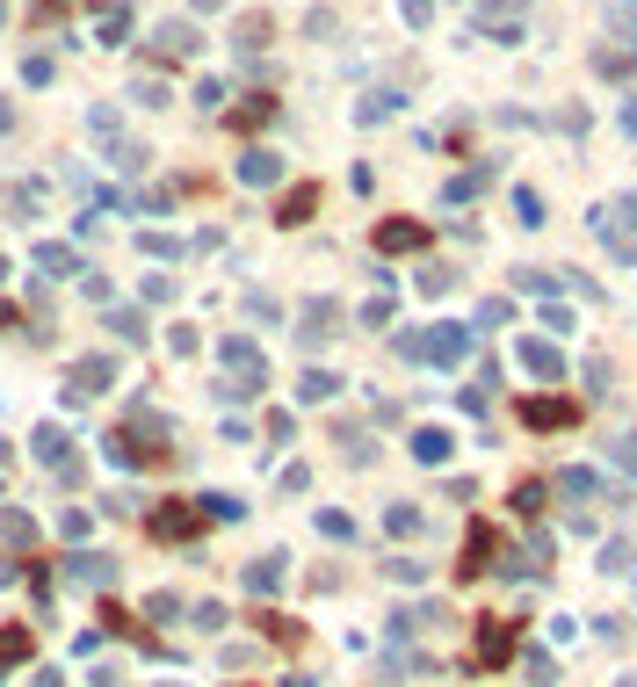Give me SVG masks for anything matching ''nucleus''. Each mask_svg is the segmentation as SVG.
I'll list each match as a JSON object with an SVG mask.
<instances>
[{
    "mask_svg": "<svg viewBox=\"0 0 637 687\" xmlns=\"http://www.w3.org/2000/svg\"><path fill=\"white\" fill-rule=\"evenodd\" d=\"M247 586H254V593H276V586H283V557H261V565H247Z\"/></svg>",
    "mask_w": 637,
    "mask_h": 687,
    "instance_id": "nucleus-29",
    "label": "nucleus"
},
{
    "mask_svg": "<svg viewBox=\"0 0 637 687\" xmlns=\"http://www.w3.org/2000/svg\"><path fill=\"white\" fill-rule=\"evenodd\" d=\"M167 420L153 413V405H138V413L124 420V427H109L102 434V456L109 463H124V471H153V463H167Z\"/></svg>",
    "mask_w": 637,
    "mask_h": 687,
    "instance_id": "nucleus-1",
    "label": "nucleus"
},
{
    "mask_svg": "<svg viewBox=\"0 0 637 687\" xmlns=\"http://www.w3.org/2000/svg\"><path fill=\"white\" fill-rule=\"evenodd\" d=\"M449 449H457V442H449V427H413V456L420 463H449Z\"/></svg>",
    "mask_w": 637,
    "mask_h": 687,
    "instance_id": "nucleus-21",
    "label": "nucleus"
},
{
    "mask_svg": "<svg viewBox=\"0 0 637 687\" xmlns=\"http://www.w3.org/2000/svg\"><path fill=\"white\" fill-rule=\"evenodd\" d=\"M399 109H406V102L391 95V87H377V95H362V102H355V123H384V116H399Z\"/></svg>",
    "mask_w": 637,
    "mask_h": 687,
    "instance_id": "nucleus-23",
    "label": "nucleus"
},
{
    "mask_svg": "<svg viewBox=\"0 0 637 687\" xmlns=\"http://www.w3.org/2000/svg\"><path fill=\"white\" fill-rule=\"evenodd\" d=\"M225 123H232V131H261V123H276V95H247Z\"/></svg>",
    "mask_w": 637,
    "mask_h": 687,
    "instance_id": "nucleus-19",
    "label": "nucleus"
},
{
    "mask_svg": "<svg viewBox=\"0 0 637 687\" xmlns=\"http://www.w3.org/2000/svg\"><path fill=\"white\" fill-rule=\"evenodd\" d=\"M239 181H247V189H268V181H283V160L268 145H254V152H239Z\"/></svg>",
    "mask_w": 637,
    "mask_h": 687,
    "instance_id": "nucleus-14",
    "label": "nucleus"
},
{
    "mask_svg": "<svg viewBox=\"0 0 637 687\" xmlns=\"http://www.w3.org/2000/svg\"><path fill=\"white\" fill-rule=\"evenodd\" d=\"M493 550H500V536H493V528H485V521H471V536H464V579H478V572H493Z\"/></svg>",
    "mask_w": 637,
    "mask_h": 687,
    "instance_id": "nucleus-13",
    "label": "nucleus"
},
{
    "mask_svg": "<svg viewBox=\"0 0 637 687\" xmlns=\"http://www.w3.org/2000/svg\"><path fill=\"white\" fill-rule=\"evenodd\" d=\"M131 95H138L145 109H167V80H138V87H131Z\"/></svg>",
    "mask_w": 637,
    "mask_h": 687,
    "instance_id": "nucleus-38",
    "label": "nucleus"
},
{
    "mask_svg": "<svg viewBox=\"0 0 637 687\" xmlns=\"http://www.w3.org/2000/svg\"><path fill=\"white\" fill-rule=\"evenodd\" d=\"M138 246H145V254H153V261H174V254H181V239H174V232H145Z\"/></svg>",
    "mask_w": 637,
    "mask_h": 687,
    "instance_id": "nucleus-34",
    "label": "nucleus"
},
{
    "mask_svg": "<svg viewBox=\"0 0 637 687\" xmlns=\"http://www.w3.org/2000/svg\"><path fill=\"white\" fill-rule=\"evenodd\" d=\"M616 225H637V196H623V203H616Z\"/></svg>",
    "mask_w": 637,
    "mask_h": 687,
    "instance_id": "nucleus-51",
    "label": "nucleus"
},
{
    "mask_svg": "<svg viewBox=\"0 0 637 687\" xmlns=\"http://www.w3.org/2000/svg\"><path fill=\"white\" fill-rule=\"evenodd\" d=\"M333 391H341V377H333V369H305V377H297V398H305V405H326Z\"/></svg>",
    "mask_w": 637,
    "mask_h": 687,
    "instance_id": "nucleus-24",
    "label": "nucleus"
},
{
    "mask_svg": "<svg viewBox=\"0 0 637 687\" xmlns=\"http://www.w3.org/2000/svg\"><path fill=\"white\" fill-rule=\"evenodd\" d=\"M0 22H8V0H0Z\"/></svg>",
    "mask_w": 637,
    "mask_h": 687,
    "instance_id": "nucleus-56",
    "label": "nucleus"
},
{
    "mask_svg": "<svg viewBox=\"0 0 637 687\" xmlns=\"http://www.w3.org/2000/svg\"><path fill=\"white\" fill-rule=\"evenodd\" d=\"M333 442L348 449V463H370V456H377V442H370V434H362L355 420H341V427H333Z\"/></svg>",
    "mask_w": 637,
    "mask_h": 687,
    "instance_id": "nucleus-25",
    "label": "nucleus"
},
{
    "mask_svg": "<svg viewBox=\"0 0 637 687\" xmlns=\"http://www.w3.org/2000/svg\"><path fill=\"white\" fill-rule=\"evenodd\" d=\"M522 15H529V0H478V29L493 44H522V29H514Z\"/></svg>",
    "mask_w": 637,
    "mask_h": 687,
    "instance_id": "nucleus-6",
    "label": "nucleus"
},
{
    "mask_svg": "<svg viewBox=\"0 0 637 687\" xmlns=\"http://www.w3.org/2000/svg\"><path fill=\"white\" fill-rule=\"evenodd\" d=\"M572 420H580V398H558V391H536V398H522V427L558 434V427H572Z\"/></svg>",
    "mask_w": 637,
    "mask_h": 687,
    "instance_id": "nucleus-4",
    "label": "nucleus"
},
{
    "mask_svg": "<svg viewBox=\"0 0 637 687\" xmlns=\"http://www.w3.org/2000/svg\"><path fill=\"white\" fill-rule=\"evenodd\" d=\"M109 333L116 340H145V319H138V311H109Z\"/></svg>",
    "mask_w": 637,
    "mask_h": 687,
    "instance_id": "nucleus-35",
    "label": "nucleus"
},
{
    "mask_svg": "<svg viewBox=\"0 0 637 687\" xmlns=\"http://www.w3.org/2000/svg\"><path fill=\"white\" fill-rule=\"evenodd\" d=\"M22 80H29V87H44V80H51V58H44V51H37V58H22Z\"/></svg>",
    "mask_w": 637,
    "mask_h": 687,
    "instance_id": "nucleus-43",
    "label": "nucleus"
},
{
    "mask_svg": "<svg viewBox=\"0 0 637 687\" xmlns=\"http://www.w3.org/2000/svg\"><path fill=\"white\" fill-rule=\"evenodd\" d=\"M362 326H370V333L391 326V297H370V304H362Z\"/></svg>",
    "mask_w": 637,
    "mask_h": 687,
    "instance_id": "nucleus-41",
    "label": "nucleus"
},
{
    "mask_svg": "<svg viewBox=\"0 0 637 687\" xmlns=\"http://www.w3.org/2000/svg\"><path fill=\"white\" fill-rule=\"evenodd\" d=\"M399 15H406V22L420 29V22H428V15H435V0H399Z\"/></svg>",
    "mask_w": 637,
    "mask_h": 687,
    "instance_id": "nucleus-47",
    "label": "nucleus"
},
{
    "mask_svg": "<svg viewBox=\"0 0 637 687\" xmlns=\"http://www.w3.org/2000/svg\"><path fill=\"white\" fill-rule=\"evenodd\" d=\"M116 384V362L109 355H80L73 369H66V398H102Z\"/></svg>",
    "mask_w": 637,
    "mask_h": 687,
    "instance_id": "nucleus-7",
    "label": "nucleus"
},
{
    "mask_svg": "<svg viewBox=\"0 0 637 687\" xmlns=\"http://www.w3.org/2000/svg\"><path fill=\"white\" fill-rule=\"evenodd\" d=\"M167 348H174V355H196L203 333H196V326H167Z\"/></svg>",
    "mask_w": 637,
    "mask_h": 687,
    "instance_id": "nucleus-36",
    "label": "nucleus"
},
{
    "mask_svg": "<svg viewBox=\"0 0 637 687\" xmlns=\"http://www.w3.org/2000/svg\"><path fill=\"white\" fill-rule=\"evenodd\" d=\"M0 326H22V311H15V304H0Z\"/></svg>",
    "mask_w": 637,
    "mask_h": 687,
    "instance_id": "nucleus-52",
    "label": "nucleus"
},
{
    "mask_svg": "<svg viewBox=\"0 0 637 687\" xmlns=\"http://www.w3.org/2000/svg\"><path fill=\"white\" fill-rule=\"evenodd\" d=\"M73 572H80L87 586H109V579H116V565H109V557H73Z\"/></svg>",
    "mask_w": 637,
    "mask_h": 687,
    "instance_id": "nucleus-32",
    "label": "nucleus"
},
{
    "mask_svg": "<svg viewBox=\"0 0 637 687\" xmlns=\"http://www.w3.org/2000/svg\"><path fill=\"white\" fill-rule=\"evenodd\" d=\"M543 333H572V311L565 304H543Z\"/></svg>",
    "mask_w": 637,
    "mask_h": 687,
    "instance_id": "nucleus-44",
    "label": "nucleus"
},
{
    "mask_svg": "<svg viewBox=\"0 0 637 687\" xmlns=\"http://www.w3.org/2000/svg\"><path fill=\"white\" fill-rule=\"evenodd\" d=\"M507 651H514V630H507V622H485V630H478V659H485V666H500Z\"/></svg>",
    "mask_w": 637,
    "mask_h": 687,
    "instance_id": "nucleus-22",
    "label": "nucleus"
},
{
    "mask_svg": "<svg viewBox=\"0 0 637 687\" xmlns=\"http://www.w3.org/2000/svg\"><path fill=\"white\" fill-rule=\"evenodd\" d=\"M29 449H37V456H44V463H51V471L66 478V485H80V463H73V434L58 427V420H51V427H37V442H29Z\"/></svg>",
    "mask_w": 637,
    "mask_h": 687,
    "instance_id": "nucleus-8",
    "label": "nucleus"
},
{
    "mask_svg": "<svg viewBox=\"0 0 637 687\" xmlns=\"http://www.w3.org/2000/svg\"><path fill=\"white\" fill-rule=\"evenodd\" d=\"M384 528H391V536H413L420 514H413V507H391V514H384Z\"/></svg>",
    "mask_w": 637,
    "mask_h": 687,
    "instance_id": "nucleus-42",
    "label": "nucleus"
},
{
    "mask_svg": "<svg viewBox=\"0 0 637 687\" xmlns=\"http://www.w3.org/2000/svg\"><path fill=\"white\" fill-rule=\"evenodd\" d=\"M0 283H8V254H0Z\"/></svg>",
    "mask_w": 637,
    "mask_h": 687,
    "instance_id": "nucleus-55",
    "label": "nucleus"
},
{
    "mask_svg": "<svg viewBox=\"0 0 637 687\" xmlns=\"http://www.w3.org/2000/svg\"><path fill=\"white\" fill-rule=\"evenodd\" d=\"M507 311H514L507 297H485V304H478V326H507Z\"/></svg>",
    "mask_w": 637,
    "mask_h": 687,
    "instance_id": "nucleus-40",
    "label": "nucleus"
},
{
    "mask_svg": "<svg viewBox=\"0 0 637 687\" xmlns=\"http://www.w3.org/2000/svg\"><path fill=\"white\" fill-rule=\"evenodd\" d=\"M594 73H601V80H630V73H637V44H601V51H594Z\"/></svg>",
    "mask_w": 637,
    "mask_h": 687,
    "instance_id": "nucleus-17",
    "label": "nucleus"
},
{
    "mask_svg": "<svg viewBox=\"0 0 637 687\" xmlns=\"http://www.w3.org/2000/svg\"><path fill=\"white\" fill-rule=\"evenodd\" d=\"M22 651H29V637H22V630H0V659H22Z\"/></svg>",
    "mask_w": 637,
    "mask_h": 687,
    "instance_id": "nucleus-48",
    "label": "nucleus"
},
{
    "mask_svg": "<svg viewBox=\"0 0 637 687\" xmlns=\"http://www.w3.org/2000/svg\"><path fill=\"white\" fill-rule=\"evenodd\" d=\"M457 290V268H420V297H449Z\"/></svg>",
    "mask_w": 637,
    "mask_h": 687,
    "instance_id": "nucleus-31",
    "label": "nucleus"
},
{
    "mask_svg": "<svg viewBox=\"0 0 637 687\" xmlns=\"http://www.w3.org/2000/svg\"><path fill=\"white\" fill-rule=\"evenodd\" d=\"M8 123H15V109H8V95H0V131H8Z\"/></svg>",
    "mask_w": 637,
    "mask_h": 687,
    "instance_id": "nucleus-54",
    "label": "nucleus"
},
{
    "mask_svg": "<svg viewBox=\"0 0 637 687\" xmlns=\"http://www.w3.org/2000/svg\"><path fill=\"white\" fill-rule=\"evenodd\" d=\"M29 536H37V521H29L22 507H8V514H0V543H29Z\"/></svg>",
    "mask_w": 637,
    "mask_h": 687,
    "instance_id": "nucleus-30",
    "label": "nucleus"
},
{
    "mask_svg": "<svg viewBox=\"0 0 637 687\" xmlns=\"http://www.w3.org/2000/svg\"><path fill=\"white\" fill-rule=\"evenodd\" d=\"M471 326H413V333H391V348H399V362H428V369H457L471 355Z\"/></svg>",
    "mask_w": 637,
    "mask_h": 687,
    "instance_id": "nucleus-2",
    "label": "nucleus"
},
{
    "mask_svg": "<svg viewBox=\"0 0 637 687\" xmlns=\"http://www.w3.org/2000/svg\"><path fill=\"white\" fill-rule=\"evenodd\" d=\"M485 181H493V167H471V174H457V181L442 189V203H471V196L485 189Z\"/></svg>",
    "mask_w": 637,
    "mask_h": 687,
    "instance_id": "nucleus-28",
    "label": "nucleus"
},
{
    "mask_svg": "<svg viewBox=\"0 0 637 687\" xmlns=\"http://www.w3.org/2000/svg\"><path fill=\"white\" fill-rule=\"evenodd\" d=\"M37 275H80V246H66V239L37 246Z\"/></svg>",
    "mask_w": 637,
    "mask_h": 687,
    "instance_id": "nucleus-20",
    "label": "nucleus"
},
{
    "mask_svg": "<svg viewBox=\"0 0 637 687\" xmlns=\"http://www.w3.org/2000/svg\"><path fill=\"white\" fill-rule=\"evenodd\" d=\"M203 37H196V22H160L153 29V58H167V66H181V58H196Z\"/></svg>",
    "mask_w": 637,
    "mask_h": 687,
    "instance_id": "nucleus-11",
    "label": "nucleus"
},
{
    "mask_svg": "<svg viewBox=\"0 0 637 687\" xmlns=\"http://www.w3.org/2000/svg\"><path fill=\"white\" fill-rule=\"evenodd\" d=\"M558 492L587 507V499H601V471H587V463H565V471H558Z\"/></svg>",
    "mask_w": 637,
    "mask_h": 687,
    "instance_id": "nucleus-18",
    "label": "nucleus"
},
{
    "mask_svg": "<svg viewBox=\"0 0 637 687\" xmlns=\"http://www.w3.org/2000/svg\"><path fill=\"white\" fill-rule=\"evenodd\" d=\"M268 37H276V15H261V8L232 22V44H239V51H268Z\"/></svg>",
    "mask_w": 637,
    "mask_h": 687,
    "instance_id": "nucleus-15",
    "label": "nucleus"
},
{
    "mask_svg": "<svg viewBox=\"0 0 637 687\" xmlns=\"http://www.w3.org/2000/svg\"><path fill=\"white\" fill-rule=\"evenodd\" d=\"M514 217L536 232V225H543V196H536V189H514Z\"/></svg>",
    "mask_w": 637,
    "mask_h": 687,
    "instance_id": "nucleus-33",
    "label": "nucleus"
},
{
    "mask_svg": "<svg viewBox=\"0 0 637 687\" xmlns=\"http://www.w3.org/2000/svg\"><path fill=\"white\" fill-rule=\"evenodd\" d=\"M616 463H623V471H637V434H623V442H616Z\"/></svg>",
    "mask_w": 637,
    "mask_h": 687,
    "instance_id": "nucleus-49",
    "label": "nucleus"
},
{
    "mask_svg": "<svg viewBox=\"0 0 637 687\" xmlns=\"http://www.w3.org/2000/svg\"><path fill=\"white\" fill-rule=\"evenodd\" d=\"M218 362L232 369V377L218 384V398H225V405H247L254 391H268V362H261V348H254L247 333H225V340H218Z\"/></svg>",
    "mask_w": 637,
    "mask_h": 687,
    "instance_id": "nucleus-3",
    "label": "nucleus"
},
{
    "mask_svg": "<svg viewBox=\"0 0 637 687\" xmlns=\"http://www.w3.org/2000/svg\"><path fill=\"white\" fill-rule=\"evenodd\" d=\"M312 210H319V189H312V181H297V189H290V196L276 203V225H290V232H297V225H305Z\"/></svg>",
    "mask_w": 637,
    "mask_h": 687,
    "instance_id": "nucleus-16",
    "label": "nucleus"
},
{
    "mask_svg": "<svg viewBox=\"0 0 637 687\" xmlns=\"http://www.w3.org/2000/svg\"><path fill=\"white\" fill-rule=\"evenodd\" d=\"M623 131H630V138H637V102H630V109H623Z\"/></svg>",
    "mask_w": 637,
    "mask_h": 687,
    "instance_id": "nucleus-53",
    "label": "nucleus"
},
{
    "mask_svg": "<svg viewBox=\"0 0 637 687\" xmlns=\"http://www.w3.org/2000/svg\"><path fill=\"white\" fill-rule=\"evenodd\" d=\"M203 528V507H189V499H167V507H153V536L160 543H189Z\"/></svg>",
    "mask_w": 637,
    "mask_h": 687,
    "instance_id": "nucleus-9",
    "label": "nucleus"
},
{
    "mask_svg": "<svg viewBox=\"0 0 637 687\" xmlns=\"http://www.w3.org/2000/svg\"><path fill=\"white\" fill-rule=\"evenodd\" d=\"M609 22H616V29H623V37L637 44V0H616V8H609Z\"/></svg>",
    "mask_w": 637,
    "mask_h": 687,
    "instance_id": "nucleus-37",
    "label": "nucleus"
},
{
    "mask_svg": "<svg viewBox=\"0 0 637 687\" xmlns=\"http://www.w3.org/2000/svg\"><path fill=\"white\" fill-rule=\"evenodd\" d=\"M507 507L522 514V521H536V514H543V478H522V485L507 492Z\"/></svg>",
    "mask_w": 637,
    "mask_h": 687,
    "instance_id": "nucleus-26",
    "label": "nucleus"
},
{
    "mask_svg": "<svg viewBox=\"0 0 637 687\" xmlns=\"http://www.w3.org/2000/svg\"><path fill=\"white\" fill-rule=\"evenodd\" d=\"M66 8H73V0H37V22H58Z\"/></svg>",
    "mask_w": 637,
    "mask_h": 687,
    "instance_id": "nucleus-50",
    "label": "nucleus"
},
{
    "mask_svg": "<svg viewBox=\"0 0 637 687\" xmlns=\"http://www.w3.org/2000/svg\"><path fill=\"white\" fill-rule=\"evenodd\" d=\"M522 290H543V297H551V290H558V268H522Z\"/></svg>",
    "mask_w": 637,
    "mask_h": 687,
    "instance_id": "nucleus-39",
    "label": "nucleus"
},
{
    "mask_svg": "<svg viewBox=\"0 0 637 687\" xmlns=\"http://www.w3.org/2000/svg\"><path fill=\"white\" fill-rule=\"evenodd\" d=\"M333 333H341V304L333 297H312L305 311H297V348H326Z\"/></svg>",
    "mask_w": 637,
    "mask_h": 687,
    "instance_id": "nucleus-5",
    "label": "nucleus"
},
{
    "mask_svg": "<svg viewBox=\"0 0 637 687\" xmlns=\"http://www.w3.org/2000/svg\"><path fill=\"white\" fill-rule=\"evenodd\" d=\"M601 572H630V543H609V550H601Z\"/></svg>",
    "mask_w": 637,
    "mask_h": 687,
    "instance_id": "nucleus-46",
    "label": "nucleus"
},
{
    "mask_svg": "<svg viewBox=\"0 0 637 687\" xmlns=\"http://www.w3.org/2000/svg\"><path fill=\"white\" fill-rule=\"evenodd\" d=\"M514 362H522V369H529L536 384H558V377H565V355L551 348V340H529V333L514 340Z\"/></svg>",
    "mask_w": 637,
    "mask_h": 687,
    "instance_id": "nucleus-10",
    "label": "nucleus"
},
{
    "mask_svg": "<svg viewBox=\"0 0 637 687\" xmlns=\"http://www.w3.org/2000/svg\"><path fill=\"white\" fill-rule=\"evenodd\" d=\"M95 37H102V44H124V37H131V8H124V0H116V8H102Z\"/></svg>",
    "mask_w": 637,
    "mask_h": 687,
    "instance_id": "nucleus-27",
    "label": "nucleus"
},
{
    "mask_svg": "<svg viewBox=\"0 0 637 687\" xmlns=\"http://www.w3.org/2000/svg\"><path fill=\"white\" fill-rule=\"evenodd\" d=\"M587 384H594V391H587V398H609V362H601V355H594V362H587Z\"/></svg>",
    "mask_w": 637,
    "mask_h": 687,
    "instance_id": "nucleus-45",
    "label": "nucleus"
},
{
    "mask_svg": "<svg viewBox=\"0 0 637 687\" xmlns=\"http://www.w3.org/2000/svg\"><path fill=\"white\" fill-rule=\"evenodd\" d=\"M428 246V225L420 217H384L377 225V254H420Z\"/></svg>",
    "mask_w": 637,
    "mask_h": 687,
    "instance_id": "nucleus-12",
    "label": "nucleus"
}]
</instances>
